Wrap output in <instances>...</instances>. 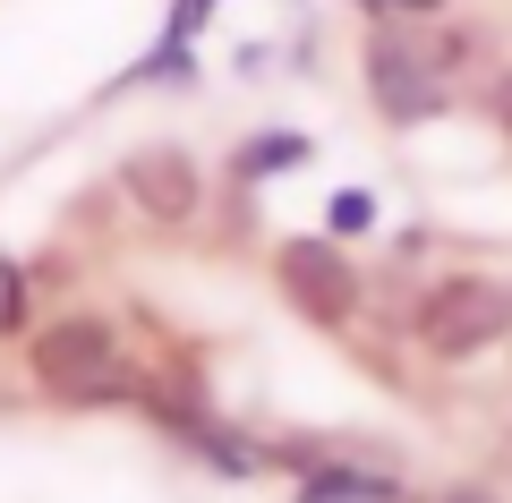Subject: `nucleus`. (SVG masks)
<instances>
[{"label": "nucleus", "mask_w": 512, "mask_h": 503, "mask_svg": "<svg viewBox=\"0 0 512 503\" xmlns=\"http://www.w3.org/2000/svg\"><path fill=\"white\" fill-rule=\"evenodd\" d=\"M26 367H35V384L60 401V410H120V401H137V367H128L120 333H111L103 316H60L35 333V350H26Z\"/></svg>", "instance_id": "f257e3e1"}, {"label": "nucleus", "mask_w": 512, "mask_h": 503, "mask_svg": "<svg viewBox=\"0 0 512 503\" xmlns=\"http://www.w3.org/2000/svg\"><path fill=\"white\" fill-rule=\"evenodd\" d=\"M504 333H512V290L487 282V273H444V282H427L419 307H410V342H419L427 359H444V367L495 350Z\"/></svg>", "instance_id": "f03ea898"}, {"label": "nucleus", "mask_w": 512, "mask_h": 503, "mask_svg": "<svg viewBox=\"0 0 512 503\" xmlns=\"http://www.w3.org/2000/svg\"><path fill=\"white\" fill-rule=\"evenodd\" d=\"M274 282L282 299H291V316L325 324V333H342L350 316H359V265L342 256V239H282L274 248Z\"/></svg>", "instance_id": "7ed1b4c3"}, {"label": "nucleus", "mask_w": 512, "mask_h": 503, "mask_svg": "<svg viewBox=\"0 0 512 503\" xmlns=\"http://www.w3.org/2000/svg\"><path fill=\"white\" fill-rule=\"evenodd\" d=\"M367 103L393 128L436 120L444 111V69L427 60V43H410L402 26H376V35H367Z\"/></svg>", "instance_id": "20e7f679"}, {"label": "nucleus", "mask_w": 512, "mask_h": 503, "mask_svg": "<svg viewBox=\"0 0 512 503\" xmlns=\"http://www.w3.org/2000/svg\"><path fill=\"white\" fill-rule=\"evenodd\" d=\"M120 188H128V205H137L154 231H180L205 205V180H197V162H188L180 145H137V154L120 162Z\"/></svg>", "instance_id": "39448f33"}, {"label": "nucleus", "mask_w": 512, "mask_h": 503, "mask_svg": "<svg viewBox=\"0 0 512 503\" xmlns=\"http://www.w3.org/2000/svg\"><path fill=\"white\" fill-rule=\"evenodd\" d=\"M291 503H410V478H402L393 461H376V452L333 444L325 461H308V469H299Z\"/></svg>", "instance_id": "423d86ee"}, {"label": "nucleus", "mask_w": 512, "mask_h": 503, "mask_svg": "<svg viewBox=\"0 0 512 503\" xmlns=\"http://www.w3.org/2000/svg\"><path fill=\"white\" fill-rule=\"evenodd\" d=\"M308 154H316V145L299 137V128H265V137H248V145L231 154V180H239V188H256V180H282V171H299Z\"/></svg>", "instance_id": "0eeeda50"}, {"label": "nucleus", "mask_w": 512, "mask_h": 503, "mask_svg": "<svg viewBox=\"0 0 512 503\" xmlns=\"http://www.w3.org/2000/svg\"><path fill=\"white\" fill-rule=\"evenodd\" d=\"M359 231H376V197L367 188H342L333 214H325V239H359Z\"/></svg>", "instance_id": "6e6552de"}, {"label": "nucleus", "mask_w": 512, "mask_h": 503, "mask_svg": "<svg viewBox=\"0 0 512 503\" xmlns=\"http://www.w3.org/2000/svg\"><path fill=\"white\" fill-rule=\"evenodd\" d=\"M18 324H26V273L0 265V333H18Z\"/></svg>", "instance_id": "1a4fd4ad"}, {"label": "nucleus", "mask_w": 512, "mask_h": 503, "mask_svg": "<svg viewBox=\"0 0 512 503\" xmlns=\"http://www.w3.org/2000/svg\"><path fill=\"white\" fill-rule=\"evenodd\" d=\"M487 120H495V137L512 145V69H495V77H487Z\"/></svg>", "instance_id": "9d476101"}, {"label": "nucleus", "mask_w": 512, "mask_h": 503, "mask_svg": "<svg viewBox=\"0 0 512 503\" xmlns=\"http://www.w3.org/2000/svg\"><path fill=\"white\" fill-rule=\"evenodd\" d=\"M367 18H384V26H402V18H436V0H359Z\"/></svg>", "instance_id": "9b49d317"}, {"label": "nucleus", "mask_w": 512, "mask_h": 503, "mask_svg": "<svg viewBox=\"0 0 512 503\" xmlns=\"http://www.w3.org/2000/svg\"><path fill=\"white\" fill-rule=\"evenodd\" d=\"M427 503H504V495H495V486H478V478H453V486H436Z\"/></svg>", "instance_id": "f8f14e48"}]
</instances>
